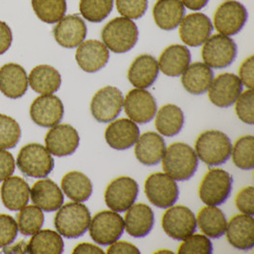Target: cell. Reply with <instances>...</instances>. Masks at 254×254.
Here are the masks:
<instances>
[{
	"mask_svg": "<svg viewBox=\"0 0 254 254\" xmlns=\"http://www.w3.org/2000/svg\"><path fill=\"white\" fill-rule=\"evenodd\" d=\"M232 150L231 140L220 130L202 132L195 142V153L208 166H218L230 159Z\"/></svg>",
	"mask_w": 254,
	"mask_h": 254,
	"instance_id": "obj_4",
	"label": "cell"
},
{
	"mask_svg": "<svg viewBox=\"0 0 254 254\" xmlns=\"http://www.w3.org/2000/svg\"><path fill=\"white\" fill-rule=\"evenodd\" d=\"M213 80V71L208 65L195 62L182 73V85L188 93L200 95L208 92Z\"/></svg>",
	"mask_w": 254,
	"mask_h": 254,
	"instance_id": "obj_31",
	"label": "cell"
},
{
	"mask_svg": "<svg viewBox=\"0 0 254 254\" xmlns=\"http://www.w3.org/2000/svg\"><path fill=\"white\" fill-rule=\"evenodd\" d=\"M29 85L35 93L53 94L61 86V75L58 69L49 65H39L31 70Z\"/></svg>",
	"mask_w": 254,
	"mask_h": 254,
	"instance_id": "obj_32",
	"label": "cell"
},
{
	"mask_svg": "<svg viewBox=\"0 0 254 254\" xmlns=\"http://www.w3.org/2000/svg\"><path fill=\"white\" fill-rule=\"evenodd\" d=\"M183 5L191 11H198L203 9L207 4L208 0H181Z\"/></svg>",
	"mask_w": 254,
	"mask_h": 254,
	"instance_id": "obj_53",
	"label": "cell"
},
{
	"mask_svg": "<svg viewBox=\"0 0 254 254\" xmlns=\"http://www.w3.org/2000/svg\"><path fill=\"white\" fill-rule=\"evenodd\" d=\"M114 0H80L81 15L88 21L99 23L106 19L112 12Z\"/></svg>",
	"mask_w": 254,
	"mask_h": 254,
	"instance_id": "obj_40",
	"label": "cell"
},
{
	"mask_svg": "<svg viewBox=\"0 0 254 254\" xmlns=\"http://www.w3.org/2000/svg\"><path fill=\"white\" fill-rule=\"evenodd\" d=\"M227 238L232 247L247 251L254 246V219L252 215L237 214L227 225Z\"/></svg>",
	"mask_w": 254,
	"mask_h": 254,
	"instance_id": "obj_23",
	"label": "cell"
},
{
	"mask_svg": "<svg viewBox=\"0 0 254 254\" xmlns=\"http://www.w3.org/2000/svg\"><path fill=\"white\" fill-rule=\"evenodd\" d=\"M30 187L23 178L10 176L1 186V199L3 205L12 211L27 206L30 199Z\"/></svg>",
	"mask_w": 254,
	"mask_h": 254,
	"instance_id": "obj_29",
	"label": "cell"
},
{
	"mask_svg": "<svg viewBox=\"0 0 254 254\" xmlns=\"http://www.w3.org/2000/svg\"><path fill=\"white\" fill-rule=\"evenodd\" d=\"M123 106L127 117L138 124L150 122L157 112L155 98L144 89L129 91L124 99Z\"/></svg>",
	"mask_w": 254,
	"mask_h": 254,
	"instance_id": "obj_14",
	"label": "cell"
},
{
	"mask_svg": "<svg viewBox=\"0 0 254 254\" xmlns=\"http://www.w3.org/2000/svg\"><path fill=\"white\" fill-rule=\"evenodd\" d=\"M140 136V130L135 122L121 118L112 122L105 131L108 145L115 150H124L132 147Z\"/></svg>",
	"mask_w": 254,
	"mask_h": 254,
	"instance_id": "obj_21",
	"label": "cell"
},
{
	"mask_svg": "<svg viewBox=\"0 0 254 254\" xmlns=\"http://www.w3.org/2000/svg\"><path fill=\"white\" fill-rule=\"evenodd\" d=\"M36 16L47 24H55L61 20L67 11L66 0H32Z\"/></svg>",
	"mask_w": 254,
	"mask_h": 254,
	"instance_id": "obj_37",
	"label": "cell"
},
{
	"mask_svg": "<svg viewBox=\"0 0 254 254\" xmlns=\"http://www.w3.org/2000/svg\"><path fill=\"white\" fill-rule=\"evenodd\" d=\"M254 92L253 89L241 93L235 101V112L238 118L246 124L253 125L254 122Z\"/></svg>",
	"mask_w": 254,
	"mask_h": 254,
	"instance_id": "obj_43",
	"label": "cell"
},
{
	"mask_svg": "<svg viewBox=\"0 0 254 254\" xmlns=\"http://www.w3.org/2000/svg\"><path fill=\"white\" fill-rule=\"evenodd\" d=\"M15 170V161L12 153L0 149V182L10 177Z\"/></svg>",
	"mask_w": 254,
	"mask_h": 254,
	"instance_id": "obj_47",
	"label": "cell"
},
{
	"mask_svg": "<svg viewBox=\"0 0 254 254\" xmlns=\"http://www.w3.org/2000/svg\"><path fill=\"white\" fill-rule=\"evenodd\" d=\"M21 128L15 119L0 115V149H12L19 142Z\"/></svg>",
	"mask_w": 254,
	"mask_h": 254,
	"instance_id": "obj_41",
	"label": "cell"
},
{
	"mask_svg": "<svg viewBox=\"0 0 254 254\" xmlns=\"http://www.w3.org/2000/svg\"><path fill=\"white\" fill-rule=\"evenodd\" d=\"M18 232L15 220L11 215L0 214V248L12 244Z\"/></svg>",
	"mask_w": 254,
	"mask_h": 254,
	"instance_id": "obj_45",
	"label": "cell"
},
{
	"mask_svg": "<svg viewBox=\"0 0 254 254\" xmlns=\"http://www.w3.org/2000/svg\"><path fill=\"white\" fill-rule=\"evenodd\" d=\"M28 253V244L21 240L20 242L14 245H8L3 247L1 254H27Z\"/></svg>",
	"mask_w": 254,
	"mask_h": 254,
	"instance_id": "obj_52",
	"label": "cell"
},
{
	"mask_svg": "<svg viewBox=\"0 0 254 254\" xmlns=\"http://www.w3.org/2000/svg\"><path fill=\"white\" fill-rule=\"evenodd\" d=\"M145 193L150 203L160 208L174 206L179 197V189L175 180L167 174H150L145 182Z\"/></svg>",
	"mask_w": 254,
	"mask_h": 254,
	"instance_id": "obj_9",
	"label": "cell"
},
{
	"mask_svg": "<svg viewBox=\"0 0 254 254\" xmlns=\"http://www.w3.org/2000/svg\"><path fill=\"white\" fill-rule=\"evenodd\" d=\"M55 227L58 233L66 238H78L89 229L91 212L81 202L67 203L58 208Z\"/></svg>",
	"mask_w": 254,
	"mask_h": 254,
	"instance_id": "obj_3",
	"label": "cell"
},
{
	"mask_svg": "<svg viewBox=\"0 0 254 254\" xmlns=\"http://www.w3.org/2000/svg\"><path fill=\"white\" fill-rule=\"evenodd\" d=\"M162 159L164 172L177 181L190 179L198 168L195 151L188 144L181 142L169 146Z\"/></svg>",
	"mask_w": 254,
	"mask_h": 254,
	"instance_id": "obj_1",
	"label": "cell"
},
{
	"mask_svg": "<svg viewBox=\"0 0 254 254\" xmlns=\"http://www.w3.org/2000/svg\"><path fill=\"white\" fill-rule=\"evenodd\" d=\"M80 137L77 130L69 124L56 125L47 132L46 149L58 157L68 156L77 150Z\"/></svg>",
	"mask_w": 254,
	"mask_h": 254,
	"instance_id": "obj_17",
	"label": "cell"
},
{
	"mask_svg": "<svg viewBox=\"0 0 254 254\" xmlns=\"http://www.w3.org/2000/svg\"><path fill=\"white\" fill-rule=\"evenodd\" d=\"M237 56V46L227 35L208 37L202 49V58L206 65L213 69H224L231 65Z\"/></svg>",
	"mask_w": 254,
	"mask_h": 254,
	"instance_id": "obj_8",
	"label": "cell"
},
{
	"mask_svg": "<svg viewBox=\"0 0 254 254\" xmlns=\"http://www.w3.org/2000/svg\"><path fill=\"white\" fill-rule=\"evenodd\" d=\"M232 177L222 169H211L199 186V197L207 206H219L227 201L232 190Z\"/></svg>",
	"mask_w": 254,
	"mask_h": 254,
	"instance_id": "obj_6",
	"label": "cell"
},
{
	"mask_svg": "<svg viewBox=\"0 0 254 254\" xmlns=\"http://www.w3.org/2000/svg\"><path fill=\"white\" fill-rule=\"evenodd\" d=\"M235 205L244 214H254V188L249 186L242 189L236 195Z\"/></svg>",
	"mask_w": 254,
	"mask_h": 254,
	"instance_id": "obj_46",
	"label": "cell"
},
{
	"mask_svg": "<svg viewBox=\"0 0 254 254\" xmlns=\"http://www.w3.org/2000/svg\"><path fill=\"white\" fill-rule=\"evenodd\" d=\"M155 24L164 31L176 29L185 16V6L181 0H158L152 9Z\"/></svg>",
	"mask_w": 254,
	"mask_h": 254,
	"instance_id": "obj_28",
	"label": "cell"
},
{
	"mask_svg": "<svg viewBox=\"0 0 254 254\" xmlns=\"http://www.w3.org/2000/svg\"><path fill=\"white\" fill-rule=\"evenodd\" d=\"M94 242L109 246L117 241L124 232V220L116 211L103 210L94 215L89 226Z\"/></svg>",
	"mask_w": 254,
	"mask_h": 254,
	"instance_id": "obj_7",
	"label": "cell"
},
{
	"mask_svg": "<svg viewBox=\"0 0 254 254\" xmlns=\"http://www.w3.org/2000/svg\"><path fill=\"white\" fill-rule=\"evenodd\" d=\"M72 254H103L104 252L102 249H100L97 246H94L90 243H81L77 245L73 251Z\"/></svg>",
	"mask_w": 254,
	"mask_h": 254,
	"instance_id": "obj_51",
	"label": "cell"
},
{
	"mask_svg": "<svg viewBox=\"0 0 254 254\" xmlns=\"http://www.w3.org/2000/svg\"><path fill=\"white\" fill-rule=\"evenodd\" d=\"M124 96L120 90L113 86L100 89L93 95L91 112L95 120L100 123H109L116 119L122 111Z\"/></svg>",
	"mask_w": 254,
	"mask_h": 254,
	"instance_id": "obj_12",
	"label": "cell"
},
{
	"mask_svg": "<svg viewBox=\"0 0 254 254\" xmlns=\"http://www.w3.org/2000/svg\"><path fill=\"white\" fill-rule=\"evenodd\" d=\"M44 223V214L36 206H25L17 215V228L25 236L34 235L40 231Z\"/></svg>",
	"mask_w": 254,
	"mask_h": 254,
	"instance_id": "obj_39",
	"label": "cell"
},
{
	"mask_svg": "<svg viewBox=\"0 0 254 254\" xmlns=\"http://www.w3.org/2000/svg\"><path fill=\"white\" fill-rule=\"evenodd\" d=\"M118 12L128 19H138L148 9V0H116Z\"/></svg>",
	"mask_w": 254,
	"mask_h": 254,
	"instance_id": "obj_44",
	"label": "cell"
},
{
	"mask_svg": "<svg viewBox=\"0 0 254 254\" xmlns=\"http://www.w3.org/2000/svg\"><path fill=\"white\" fill-rule=\"evenodd\" d=\"M196 226L193 212L185 206H172L162 217V228L166 234L178 241L193 234Z\"/></svg>",
	"mask_w": 254,
	"mask_h": 254,
	"instance_id": "obj_10",
	"label": "cell"
},
{
	"mask_svg": "<svg viewBox=\"0 0 254 254\" xmlns=\"http://www.w3.org/2000/svg\"><path fill=\"white\" fill-rule=\"evenodd\" d=\"M29 81L22 66L8 63L0 68V92L11 99L22 97L28 90Z\"/></svg>",
	"mask_w": 254,
	"mask_h": 254,
	"instance_id": "obj_22",
	"label": "cell"
},
{
	"mask_svg": "<svg viewBox=\"0 0 254 254\" xmlns=\"http://www.w3.org/2000/svg\"><path fill=\"white\" fill-rule=\"evenodd\" d=\"M107 254H139L140 251L134 245H132L130 243L125 242V241H116V242L111 244L110 248L107 251Z\"/></svg>",
	"mask_w": 254,
	"mask_h": 254,
	"instance_id": "obj_49",
	"label": "cell"
},
{
	"mask_svg": "<svg viewBox=\"0 0 254 254\" xmlns=\"http://www.w3.org/2000/svg\"><path fill=\"white\" fill-rule=\"evenodd\" d=\"M190 62V53L183 45H171L166 48L159 58V70L168 76L177 77L181 75Z\"/></svg>",
	"mask_w": 254,
	"mask_h": 254,
	"instance_id": "obj_30",
	"label": "cell"
},
{
	"mask_svg": "<svg viewBox=\"0 0 254 254\" xmlns=\"http://www.w3.org/2000/svg\"><path fill=\"white\" fill-rule=\"evenodd\" d=\"M87 26L78 14H69L58 21L54 29L55 39L63 48L79 46L87 36Z\"/></svg>",
	"mask_w": 254,
	"mask_h": 254,
	"instance_id": "obj_19",
	"label": "cell"
},
{
	"mask_svg": "<svg viewBox=\"0 0 254 254\" xmlns=\"http://www.w3.org/2000/svg\"><path fill=\"white\" fill-rule=\"evenodd\" d=\"M12 34L8 24L0 21V55L5 54L12 45Z\"/></svg>",
	"mask_w": 254,
	"mask_h": 254,
	"instance_id": "obj_50",
	"label": "cell"
},
{
	"mask_svg": "<svg viewBox=\"0 0 254 254\" xmlns=\"http://www.w3.org/2000/svg\"><path fill=\"white\" fill-rule=\"evenodd\" d=\"M158 72V61L150 55H141L131 63L127 71V78L135 88L147 89L157 79Z\"/></svg>",
	"mask_w": 254,
	"mask_h": 254,
	"instance_id": "obj_24",
	"label": "cell"
},
{
	"mask_svg": "<svg viewBox=\"0 0 254 254\" xmlns=\"http://www.w3.org/2000/svg\"><path fill=\"white\" fill-rule=\"evenodd\" d=\"M124 227L127 233L134 238L147 236L153 228L154 214L146 204H133L127 209Z\"/></svg>",
	"mask_w": 254,
	"mask_h": 254,
	"instance_id": "obj_26",
	"label": "cell"
},
{
	"mask_svg": "<svg viewBox=\"0 0 254 254\" xmlns=\"http://www.w3.org/2000/svg\"><path fill=\"white\" fill-rule=\"evenodd\" d=\"M232 161L234 165L245 171L254 168V138L253 135H246L238 139L232 150Z\"/></svg>",
	"mask_w": 254,
	"mask_h": 254,
	"instance_id": "obj_38",
	"label": "cell"
},
{
	"mask_svg": "<svg viewBox=\"0 0 254 254\" xmlns=\"http://www.w3.org/2000/svg\"><path fill=\"white\" fill-rule=\"evenodd\" d=\"M75 59L81 69L87 72H95L107 65L110 52L103 42L93 39L87 40L77 47Z\"/></svg>",
	"mask_w": 254,
	"mask_h": 254,
	"instance_id": "obj_20",
	"label": "cell"
},
{
	"mask_svg": "<svg viewBox=\"0 0 254 254\" xmlns=\"http://www.w3.org/2000/svg\"><path fill=\"white\" fill-rule=\"evenodd\" d=\"M61 188L64 193L75 202L87 201L93 193V184L90 178L75 171L63 176Z\"/></svg>",
	"mask_w": 254,
	"mask_h": 254,
	"instance_id": "obj_35",
	"label": "cell"
},
{
	"mask_svg": "<svg viewBox=\"0 0 254 254\" xmlns=\"http://www.w3.org/2000/svg\"><path fill=\"white\" fill-rule=\"evenodd\" d=\"M30 193L35 206L47 212L57 210L64 202L62 190L51 179H42L35 182Z\"/></svg>",
	"mask_w": 254,
	"mask_h": 254,
	"instance_id": "obj_25",
	"label": "cell"
},
{
	"mask_svg": "<svg viewBox=\"0 0 254 254\" xmlns=\"http://www.w3.org/2000/svg\"><path fill=\"white\" fill-rule=\"evenodd\" d=\"M16 165L25 176L44 178L52 173L55 160L44 146L32 143L24 146L20 150Z\"/></svg>",
	"mask_w": 254,
	"mask_h": 254,
	"instance_id": "obj_5",
	"label": "cell"
},
{
	"mask_svg": "<svg viewBox=\"0 0 254 254\" xmlns=\"http://www.w3.org/2000/svg\"><path fill=\"white\" fill-rule=\"evenodd\" d=\"M243 84L233 73H222L213 79L208 89L210 102L219 108H229L234 104L242 93Z\"/></svg>",
	"mask_w": 254,
	"mask_h": 254,
	"instance_id": "obj_16",
	"label": "cell"
},
{
	"mask_svg": "<svg viewBox=\"0 0 254 254\" xmlns=\"http://www.w3.org/2000/svg\"><path fill=\"white\" fill-rule=\"evenodd\" d=\"M138 28L131 19L116 17L105 25L101 37L108 50L116 54L130 51L138 40Z\"/></svg>",
	"mask_w": 254,
	"mask_h": 254,
	"instance_id": "obj_2",
	"label": "cell"
},
{
	"mask_svg": "<svg viewBox=\"0 0 254 254\" xmlns=\"http://www.w3.org/2000/svg\"><path fill=\"white\" fill-rule=\"evenodd\" d=\"M166 151L165 141L156 132L148 131L139 136L134 153L140 163L146 166H154L161 161Z\"/></svg>",
	"mask_w": 254,
	"mask_h": 254,
	"instance_id": "obj_27",
	"label": "cell"
},
{
	"mask_svg": "<svg viewBox=\"0 0 254 254\" xmlns=\"http://www.w3.org/2000/svg\"><path fill=\"white\" fill-rule=\"evenodd\" d=\"M138 184L128 176H120L113 180L105 190L106 205L116 212L130 208L138 195Z\"/></svg>",
	"mask_w": 254,
	"mask_h": 254,
	"instance_id": "obj_11",
	"label": "cell"
},
{
	"mask_svg": "<svg viewBox=\"0 0 254 254\" xmlns=\"http://www.w3.org/2000/svg\"><path fill=\"white\" fill-rule=\"evenodd\" d=\"M184 114L176 105L167 104L158 111L155 127L163 136L171 137L178 134L184 126Z\"/></svg>",
	"mask_w": 254,
	"mask_h": 254,
	"instance_id": "obj_33",
	"label": "cell"
},
{
	"mask_svg": "<svg viewBox=\"0 0 254 254\" xmlns=\"http://www.w3.org/2000/svg\"><path fill=\"white\" fill-rule=\"evenodd\" d=\"M30 116L35 124L40 127H54L63 118L64 106L58 96L42 94L35 98L31 105Z\"/></svg>",
	"mask_w": 254,
	"mask_h": 254,
	"instance_id": "obj_15",
	"label": "cell"
},
{
	"mask_svg": "<svg viewBox=\"0 0 254 254\" xmlns=\"http://www.w3.org/2000/svg\"><path fill=\"white\" fill-rule=\"evenodd\" d=\"M213 26L205 13L194 12L187 15L180 23L179 35L187 46L199 47L211 35Z\"/></svg>",
	"mask_w": 254,
	"mask_h": 254,
	"instance_id": "obj_18",
	"label": "cell"
},
{
	"mask_svg": "<svg viewBox=\"0 0 254 254\" xmlns=\"http://www.w3.org/2000/svg\"><path fill=\"white\" fill-rule=\"evenodd\" d=\"M248 12L238 1L229 0L222 3L213 16V25L221 35L238 34L247 23Z\"/></svg>",
	"mask_w": 254,
	"mask_h": 254,
	"instance_id": "obj_13",
	"label": "cell"
},
{
	"mask_svg": "<svg viewBox=\"0 0 254 254\" xmlns=\"http://www.w3.org/2000/svg\"><path fill=\"white\" fill-rule=\"evenodd\" d=\"M254 58L251 56L242 63L239 69V79L249 89H253L254 86Z\"/></svg>",
	"mask_w": 254,
	"mask_h": 254,
	"instance_id": "obj_48",
	"label": "cell"
},
{
	"mask_svg": "<svg viewBox=\"0 0 254 254\" xmlns=\"http://www.w3.org/2000/svg\"><path fill=\"white\" fill-rule=\"evenodd\" d=\"M64 242L60 234L52 230L37 231L28 243V253L32 254H61Z\"/></svg>",
	"mask_w": 254,
	"mask_h": 254,
	"instance_id": "obj_36",
	"label": "cell"
},
{
	"mask_svg": "<svg viewBox=\"0 0 254 254\" xmlns=\"http://www.w3.org/2000/svg\"><path fill=\"white\" fill-rule=\"evenodd\" d=\"M196 223L200 230L210 238L222 237L228 222L224 212L216 206H208L202 208L197 216Z\"/></svg>",
	"mask_w": 254,
	"mask_h": 254,
	"instance_id": "obj_34",
	"label": "cell"
},
{
	"mask_svg": "<svg viewBox=\"0 0 254 254\" xmlns=\"http://www.w3.org/2000/svg\"><path fill=\"white\" fill-rule=\"evenodd\" d=\"M212 253V245L207 236L191 234L187 237L178 249L180 254H209Z\"/></svg>",
	"mask_w": 254,
	"mask_h": 254,
	"instance_id": "obj_42",
	"label": "cell"
}]
</instances>
